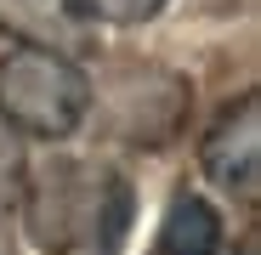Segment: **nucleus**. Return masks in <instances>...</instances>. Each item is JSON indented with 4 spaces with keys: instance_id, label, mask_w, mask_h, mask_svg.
I'll use <instances>...</instances> for the list:
<instances>
[{
    "instance_id": "obj_1",
    "label": "nucleus",
    "mask_w": 261,
    "mask_h": 255,
    "mask_svg": "<svg viewBox=\"0 0 261 255\" xmlns=\"http://www.w3.org/2000/svg\"><path fill=\"white\" fill-rule=\"evenodd\" d=\"M23 233L46 255H119L130 233V182L102 159H46L23 176Z\"/></svg>"
},
{
    "instance_id": "obj_2",
    "label": "nucleus",
    "mask_w": 261,
    "mask_h": 255,
    "mask_svg": "<svg viewBox=\"0 0 261 255\" xmlns=\"http://www.w3.org/2000/svg\"><path fill=\"white\" fill-rule=\"evenodd\" d=\"M0 119L17 136L63 142L91 119V74L46 46H17L0 57Z\"/></svg>"
},
{
    "instance_id": "obj_3",
    "label": "nucleus",
    "mask_w": 261,
    "mask_h": 255,
    "mask_svg": "<svg viewBox=\"0 0 261 255\" xmlns=\"http://www.w3.org/2000/svg\"><path fill=\"white\" fill-rule=\"evenodd\" d=\"M91 108H102V125L119 142H130V148H165L188 125L193 85H188V74L165 68V63H130V68H119L102 85V97L91 91Z\"/></svg>"
},
{
    "instance_id": "obj_4",
    "label": "nucleus",
    "mask_w": 261,
    "mask_h": 255,
    "mask_svg": "<svg viewBox=\"0 0 261 255\" xmlns=\"http://www.w3.org/2000/svg\"><path fill=\"white\" fill-rule=\"evenodd\" d=\"M199 170L216 193L255 204V193H261V108H255V91H244L239 102H227L210 119V131L199 142Z\"/></svg>"
},
{
    "instance_id": "obj_5",
    "label": "nucleus",
    "mask_w": 261,
    "mask_h": 255,
    "mask_svg": "<svg viewBox=\"0 0 261 255\" xmlns=\"http://www.w3.org/2000/svg\"><path fill=\"white\" fill-rule=\"evenodd\" d=\"M0 23L23 46H46V51H63V57H74L91 40L85 0H0Z\"/></svg>"
},
{
    "instance_id": "obj_6",
    "label": "nucleus",
    "mask_w": 261,
    "mask_h": 255,
    "mask_svg": "<svg viewBox=\"0 0 261 255\" xmlns=\"http://www.w3.org/2000/svg\"><path fill=\"white\" fill-rule=\"evenodd\" d=\"M227 249V221L204 193L182 187L165 204L159 233H153V255H222Z\"/></svg>"
},
{
    "instance_id": "obj_7",
    "label": "nucleus",
    "mask_w": 261,
    "mask_h": 255,
    "mask_svg": "<svg viewBox=\"0 0 261 255\" xmlns=\"http://www.w3.org/2000/svg\"><path fill=\"white\" fill-rule=\"evenodd\" d=\"M23 176H29V153H23V136L12 131L6 119H0V216L17 204L23 193Z\"/></svg>"
},
{
    "instance_id": "obj_8",
    "label": "nucleus",
    "mask_w": 261,
    "mask_h": 255,
    "mask_svg": "<svg viewBox=\"0 0 261 255\" xmlns=\"http://www.w3.org/2000/svg\"><path fill=\"white\" fill-rule=\"evenodd\" d=\"M170 0H85L91 23H114V29H137V23H153Z\"/></svg>"
},
{
    "instance_id": "obj_9",
    "label": "nucleus",
    "mask_w": 261,
    "mask_h": 255,
    "mask_svg": "<svg viewBox=\"0 0 261 255\" xmlns=\"http://www.w3.org/2000/svg\"><path fill=\"white\" fill-rule=\"evenodd\" d=\"M0 255H17V249H12V227H6V216H0Z\"/></svg>"
},
{
    "instance_id": "obj_10",
    "label": "nucleus",
    "mask_w": 261,
    "mask_h": 255,
    "mask_svg": "<svg viewBox=\"0 0 261 255\" xmlns=\"http://www.w3.org/2000/svg\"><path fill=\"white\" fill-rule=\"evenodd\" d=\"M222 255H227V249H222ZM244 255H250V249H244Z\"/></svg>"
}]
</instances>
